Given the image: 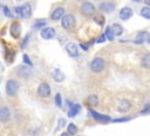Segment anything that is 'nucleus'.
Instances as JSON below:
<instances>
[{
    "instance_id": "16",
    "label": "nucleus",
    "mask_w": 150,
    "mask_h": 136,
    "mask_svg": "<svg viewBox=\"0 0 150 136\" xmlns=\"http://www.w3.org/2000/svg\"><path fill=\"white\" fill-rule=\"evenodd\" d=\"M114 8H115V5H114L112 2H103V4L100 5V9L103 11V12H108V13H110Z\"/></svg>"
},
{
    "instance_id": "14",
    "label": "nucleus",
    "mask_w": 150,
    "mask_h": 136,
    "mask_svg": "<svg viewBox=\"0 0 150 136\" xmlns=\"http://www.w3.org/2000/svg\"><path fill=\"white\" fill-rule=\"evenodd\" d=\"M150 35H149V33L148 32H139L138 34H137V36H136V39H135V43H143L144 41H146L148 40V38H149Z\"/></svg>"
},
{
    "instance_id": "33",
    "label": "nucleus",
    "mask_w": 150,
    "mask_h": 136,
    "mask_svg": "<svg viewBox=\"0 0 150 136\" xmlns=\"http://www.w3.org/2000/svg\"><path fill=\"white\" fill-rule=\"evenodd\" d=\"M81 47L83 48V50H88V45H84V43H81Z\"/></svg>"
},
{
    "instance_id": "11",
    "label": "nucleus",
    "mask_w": 150,
    "mask_h": 136,
    "mask_svg": "<svg viewBox=\"0 0 150 136\" xmlns=\"http://www.w3.org/2000/svg\"><path fill=\"white\" fill-rule=\"evenodd\" d=\"M89 114L91 115V117H94V118L97 120V121H101V122H109V121H110V117H109V116H107V115H101V114H98V113H96V111H94V110H90Z\"/></svg>"
},
{
    "instance_id": "17",
    "label": "nucleus",
    "mask_w": 150,
    "mask_h": 136,
    "mask_svg": "<svg viewBox=\"0 0 150 136\" xmlns=\"http://www.w3.org/2000/svg\"><path fill=\"white\" fill-rule=\"evenodd\" d=\"M110 29L112 30L114 36H120V35L123 33V28H122V26L118 25V23H114V25L110 27Z\"/></svg>"
},
{
    "instance_id": "39",
    "label": "nucleus",
    "mask_w": 150,
    "mask_h": 136,
    "mask_svg": "<svg viewBox=\"0 0 150 136\" xmlns=\"http://www.w3.org/2000/svg\"><path fill=\"white\" fill-rule=\"evenodd\" d=\"M18 1H20V0H18Z\"/></svg>"
},
{
    "instance_id": "12",
    "label": "nucleus",
    "mask_w": 150,
    "mask_h": 136,
    "mask_svg": "<svg viewBox=\"0 0 150 136\" xmlns=\"http://www.w3.org/2000/svg\"><path fill=\"white\" fill-rule=\"evenodd\" d=\"M52 75H53V79H54L55 82H62V81L64 80V74H63L59 68H55V69L53 70Z\"/></svg>"
},
{
    "instance_id": "3",
    "label": "nucleus",
    "mask_w": 150,
    "mask_h": 136,
    "mask_svg": "<svg viewBox=\"0 0 150 136\" xmlns=\"http://www.w3.org/2000/svg\"><path fill=\"white\" fill-rule=\"evenodd\" d=\"M74 23H75V19H74L73 15L68 14V15H64V16L62 18L61 25H62V27H63L64 29H70V28L74 26Z\"/></svg>"
},
{
    "instance_id": "15",
    "label": "nucleus",
    "mask_w": 150,
    "mask_h": 136,
    "mask_svg": "<svg viewBox=\"0 0 150 136\" xmlns=\"http://www.w3.org/2000/svg\"><path fill=\"white\" fill-rule=\"evenodd\" d=\"M63 13H64V8H62V7H57L56 9H54V12L52 13L50 18H52L53 20H60V19L63 16Z\"/></svg>"
},
{
    "instance_id": "38",
    "label": "nucleus",
    "mask_w": 150,
    "mask_h": 136,
    "mask_svg": "<svg viewBox=\"0 0 150 136\" xmlns=\"http://www.w3.org/2000/svg\"><path fill=\"white\" fill-rule=\"evenodd\" d=\"M0 9H1V5H0Z\"/></svg>"
},
{
    "instance_id": "28",
    "label": "nucleus",
    "mask_w": 150,
    "mask_h": 136,
    "mask_svg": "<svg viewBox=\"0 0 150 136\" xmlns=\"http://www.w3.org/2000/svg\"><path fill=\"white\" fill-rule=\"evenodd\" d=\"M45 25H46V21H45V20H39L36 23H34L33 27H34V28H41V27L45 26Z\"/></svg>"
},
{
    "instance_id": "4",
    "label": "nucleus",
    "mask_w": 150,
    "mask_h": 136,
    "mask_svg": "<svg viewBox=\"0 0 150 136\" xmlns=\"http://www.w3.org/2000/svg\"><path fill=\"white\" fill-rule=\"evenodd\" d=\"M81 12L84 15H91L95 12V6L91 2H83L81 6Z\"/></svg>"
},
{
    "instance_id": "13",
    "label": "nucleus",
    "mask_w": 150,
    "mask_h": 136,
    "mask_svg": "<svg viewBox=\"0 0 150 136\" xmlns=\"http://www.w3.org/2000/svg\"><path fill=\"white\" fill-rule=\"evenodd\" d=\"M9 116H11V111L7 107H2L0 109V121L1 122H6L9 120Z\"/></svg>"
},
{
    "instance_id": "2",
    "label": "nucleus",
    "mask_w": 150,
    "mask_h": 136,
    "mask_svg": "<svg viewBox=\"0 0 150 136\" xmlns=\"http://www.w3.org/2000/svg\"><path fill=\"white\" fill-rule=\"evenodd\" d=\"M90 68H91L93 72H96V73L103 70V68H104V61H103V59H101V57L94 59L91 61V63H90Z\"/></svg>"
},
{
    "instance_id": "31",
    "label": "nucleus",
    "mask_w": 150,
    "mask_h": 136,
    "mask_svg": "<svg viewBox=\"0 0 150 136\" xmlns=\"http://www.w3.org/2000/svg\"><path fill=\"white\" fill-rule=\"evenodd\" d=\"M104 41H105V35L103 34V35H101V36L98 38V40H97V42H98V43H101V42H104Z\"/></svg>"
},
{
    "instance_id": "25",
    "label": "nucleus",
    "mask_w": 150,
    "mask_h": 136,
    "mask_svg": "<svg viewBox=\"0 0 150 136\" xmlns=\"http://www.w3.org/2000/svg\"><path fill=\"white\" fill-rule=\"evenodd\" d=\"M105 38H108V40H110V41L114 40V34H112V30L110 29V27L105 28Z\"/></svg>"
},
{
    "instance_id": "5",
    "label": "nucleus",
    "mask_w": 150,
    "mask_h": 136,
    "mask_svg": "<svg viewBox=\"0 0 150 136\" xmlns=\"http://www.w3.org/2000/svg\"><path fill=\"white\" fill-rule=\"evenodd\" d=\"M40 34H41L42 39L50 40V39H53L55 36V29L52 28V27H46V28H42L41 29V33Z\"/></svg>"
},
{
    "instance_id": "35",
    "label": "nucleus",
    "mask_w": 150,
    "mask_h": 136,
    "mask_svg": "<svg viewBox=\"0 0 150 136\" xmlns=\"http://www.w3.org/2000/svg\"><path fill=\"white\" fill-rule=\"evenodd\" d=\"M61 136H69V134H68V132H67V134H66V132H63V134H61Z\"/></svg>"
},
{
    "instance_id": "26",
    "label": "nucleus",
    "mask_w": 150,
    "mask_h": 136,
    "mask_svg": "<svg viewBox=\"0 0 150 136\" xmlns=\"http://www.w3.org/2000/svg\"><path fill=\"white\" fill-rule=\"evenodd\" d=\"M2 9H4V14H5L7 18H13V14L11 13V11H9V8H8L7 6H4Z\"/></svg>"
},
{
    "instance_id": "23",
    "label": "nucleus",
    "mask_w": 150,
    "mask_h": 136,
    "mask_svg": "<svg viewBox=\"0 0 150 136\" xmlns=\"http://www.w3.org/2000/svg\"><path fill=\"white\" fill-rule=\"evenodd\" d=\"M77 132V127L74 123H69L68 124V134L70 135H75Z\"/></svg>"
},
{
    "instance_id": "32",
    "label": "nucleus",
    "mask_w": 150,
    "mask_h": 136,
    "mask_svg": "<svg viewBox=\"0 0 150 136\" xmlns=\"http://www.w3.org/2000/svg\"><path fill=\"white\" fill-rule=\"evenodd\" d=\"M125 121H129V118L124 117V118H116V120H114V122H125Z\"/></svg>"
},
{
    "instance_id": "36",
    "label": "nucleus",
    "mask_w": 150,
    "mask_h": 136,
    "mask_svg": "<svg viewBox=\"0 0 150 136\" xmlns=\"http://www.w3.org/2000/svg\"><path fill=\"white\" fill-rule=\"evenodd\" d=\"M146 41H148V42H149V43H150V36H149V38H148V40H146Z\"/></svg>"
},
{
    "instance_id": "27",
    "label": "nucleus",
    "mask_w": 150,
    "mask_h": 136,
    "mask_svg": "<svg viewBox=\"0 0 150 136\" xmlns=\"http://www.w3.org/2000/svg\"><path fill=\"white\" fill-rule=\"evenodd\" d=\"M55 103L57 107H61L62 106V100H61V95L60 94H56L55 95Z\"/></svg>"
},
{
    "instance_id": "7",
    "label": "nucleus",
    "mask_w": 150,
    "mask_h": 136,
    "mask_svg": "<svg viewBox=\"0 0 150 136\" xmlns=\"http://www.w3.org/2000/svg\"><path fill=\"white\" fill-rule=\"evenodd\" d=\"M38 94L42 97H48L50 94V87L48 83H41L38 89Z\"/></svg>"
},
{
    "instance_id": "8",
    "label": "nucleus",
    "mask_w": 150,
    "mask_h": 136,
    "mask_svg": "<svg viewBox=\"0 0 150 136\" xmlns=\"http://www.w3.org/2000/svg\"><path fill=\"white\" fill-rule=\"evenodd\" d=\"M32 14V8H30V5L29 4H23L21 7H20V16L23 18V19H27L29 18Z\"/></svg>"
},
{
    "instance_id": "1",
    "label": "nucleus",
    "mask_w": 150,
    "mask_h": 136,
    "mask_svg": "<svg viewBox=\"0 0 150 136\" xmlns=\"http://www.w3.org/2000/svg\"><path fill=\"white\" fill-rule=\"evenodd\" d=\"M19 89V83L15 80H8L6 83V93L9 96H13Z\"/></svg>"
},
{
    "instance_id": "10",
    "label": "nucleus",
    "mask_w": 150,
    "mask_h": 136,
    "mask_svg": "<svg viewBox=\"0 0 150 136\" xmlns=\"http://www.w3.org/2000/svg\"><path fill=\"white\" fill-rule=\"evenodd\" d=\"M130 108H131V103H130L128 100H122V101H120V103H118V110H120L121 113H127V111L130 110Z\"/></svg>"
},
{
    "instance_id": "29",
    "label": "nucleus",
    "mask_w": 150,
    "mask_h": 136,
    "mask_svg": "<svg viewBox=\"0 0 150 136\" xmlns=\"http://www.w3.org/2000/svg\"><path fill=\"white\" fill-rule=\"evenodd\" d=\"M64 123H66V120H64V118H60V120H59V125L56 127V129H55V131H57V130H60V129H61V128H62V127L64 125Z\"/></svg>"
},
{
    "instance_id": "34",
    "label": "nucleus",
    "mask_w": 150,
    "mask_h": 136,
    "mask_svg": "<svg viewBox=\"0 0 150 136\" xmlns=\"http://www.w3.org/2000/svg\"><path fill=\"white\" fill-rule=\"evenodd\" d=\"M145 4L148 5V7H150V0H145Z\"/></svg>"
},
{
    "instance_id": "20",
    "label": "nucleus",
    "mask_w": 150,
    "mask_h": 136,
    "mask_svg": "<svg viewBox=\"0 0 150 136\" xmlns=\"http://www.w3.org/2000/svg\"><path fill=\"white\" fill-rule=\"evenodd\" d=\"M29 74H30V70H29V68H27V67H21L20 70H19V75H20L21 77L27 79V77L29 76Z\"/></svg>"
},
{
    "instance_id": "30",
    "label": "nucleus",
    "mask_w": 150,
    "mask_h": 136,
    "mask_svg": "<svg viewBox=\"0 0 150 136\" xmlns=\"http://www.w3.org/2000/svg\"><path fill=\"white\" fill-rule=\"evenodd\" d=\"M23 61H25L28 66H32V62H30V60H29V57H28L27 54H23Z\"/></svg>"
},
{
    "instance_id": "9",
    "label": "nucleus",
    "mask_w": 150,
    "mask_h": 136,
    "mask_svg": "<svg viewBox=\"0 0 150 136\" xmlns=\"http://www.w3.org/2000/svg\"><path fill=\"white\" fill-rule=\"evenodd\" d=\"M132 15V9L130 7H123L121 11H120V19L123 20V21H127L131 18Z\"/></svg>"
},
{
    "instance_id": "18",
    "label": "nucleus",
    "mask_w": 150,
    "mask_h": 136,
    "mask_svg": "<svg viewBox=\"0 0 150 136\" xmlns=\"http://www.w3.org/2000/svg\"><path fill=\"white\" fill-rule=\"evenodd\" d=\"M20 30H21L20 25H19L18 22H14V23L12 25V27H11V33H12V35H13L14 38H18V36L20 35Z\"/></svg>"
},
{
    "instance_id": "22",
    "label": "nucleus",
    "mask_w": 150,
    "mask_h": 136,
    "mask_svg": "<svg viewBox=\"0 0 150 136\" xmlns=\"http://www.w3.org/2000/svg\"><path fill=\"white\" fill-rule=\"evenodd\" d=\"M139 14H141L143 18H145V19H150V7L145 6V7L141 8V12H139Z\"/></svg>"
},
{
    "instance_id": "37",
    "label": "nucleus",
    "mask_w": 150,
    "mask_h": 136,
    "mask_svg": "<svg viewBox=\"0 0 150 136\" xmlns=\"http://www.w3.org/2000/svg\"><path fill=\"white\" fill-rule=\"evenodd\" d=\"M134 1H138V0H134Z\"/></svg>"
},
{
    "instance_id": "19",
    "label": "nucleus",
    "mask_w": 150,
    "mask_h": 136,
    "mask_svg": "<svg viewBox=\"0 0 150 136\" xmlns=\"http://www.w3.org/2000/svg\"><path fill=\"white\" fill-rule=\"evenodd\" d=\"M80 109H81V107H80L79 104H74V106H71L70 109H69V111H68V116H69V117H74L75 115L79 114Z\"/></svg>"
},
{
    "instance_id": "21",
    "label": "nucleus",
    "mask_w": 150,
    "mask_h": 136,
    "mask_svg": "<svg viewBox=\"0 0 150 136\" xmlns=\"http://www.w3.org/2000/svg\"><path fill=\"white\" fill-rule=\"evenodd\" d=\"M142 66L144 68H150V54H144L142 59Z\"/></svg>"
},
{
    "instance_id": "24",
    "label": "nucleus",
    "mask_w": 150,
    "mask_h": 136,
    "mask_svg": "<svg viewBox=\"0 0 150 136\" xmlns=\"http://www.w3.org/2000/svg\"><path fill=\"white\" fill-rule=\"evenodd\" d=\"M88 102H89L90 106H96V104L98 103V98H97V96H95V95H90V96L88 97Z\"/></svg>"
},
{
    "instance_id": "6",
    "label": "nucleus",
    "mask_w": 150,
    "mask_h": 136,
    "mask_svg": "<svg viewBox=\"0 0 150 136\" xmlns=\"http://www.w3.org/2000/svg\"><path fill=\"white\" fill-rule=\"evenodd\" d=\"M66 50H67V53H68V55H69L70 57H75V56H77V54H79L77 46H76L74 42L67 43V45H66Z\"/></svg>"
}]
</instances>
